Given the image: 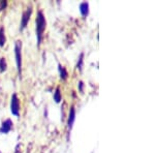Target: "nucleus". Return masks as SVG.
Wrapping results in <instances>:
<instances>
[{
	"mask_svg": "<svg viewBox=\"0 0 155 153\" xmlns=\"http://www.w3.org/2000/svg\"><path fill=\"white\" fill-rule=\"evenodd\" d=\"M36 30H37V35H38V42H41V35L44 33V30L46 28V21H45L44 15L41 12H39L37 14V19H36Z\"/></svg>",
	"mask_w": 155,
	"mask_h": 153,
	"instance_id": "obj_1",
	"label": "nucleus"
},
{
	"mask_svg": "<svg viewBox=\"0 0 155 153\" xmlns=\"http://www.w3.org/2000/svg\"><path fill=\"white\" fill-rule=\"evenodd\" d=\"M16 57H17V65H18V71H19V74L21 75L22 61H21V46H20V42H17V45H16Z\"/></svg>",
	"mask_w": 155,
	"mask_h": 153,
	"instance_id": "obj_2",
	"label": "nucleus"
},
{
	"mask_svg": "<svg viewBox=\"0 0 155 153\" xmlns=\"http://www.w3.org/2000/svg\"><path fill=\"white\" fill-rule=\"evenodd\" d=\"M12 112L16 115L19 114V99L16 94H14L12 97Z\"/></svg>",
	"mask_w": 155,
	"mask_h": 153,
	"instance_id": "obj_3",
	"label": "nucleus"
},
{
	"mask_svg": "<svg viewBox=\"0 0 155 153\" xmlns=\"http://www.w3.org/2000/svg\"><path fill=\"white\" fill-rule=\"evenodd\" d=\"M30 15H31V8H28V11H27L26 12H24V14H23V21H22V29L26 27L27 22H28V20H29Z\"/></svg>",
	"mask_w": 155,
	"mask_h": 153,
	"instance_id": "obj_4",
	"label": "nucleus"
},
{
	"mask_svg": "<svg viewBox=\"0 0 155 153\" xmlns=\"http://www.w3.org/2000/svg\"><path fill=\"white\" fill-rule=\"evenodd\" d=\"M5 44V36H4V29L0 28V47H3Z\"/></svg>",
	"mask_w": 155,
	"mask_h": 153,
	"instance_id": "obj_5",
	"label": "nucleus"
},
{
	"mask_svg": "<svg viewBox=\"0 0 155 153\" xmlns=\"http://www.w3.org/2000/svg\"><path fill=\"white\" fill-rule=\"evenodd\" d=\"M6 69V63H5V60L4 58H1L0 59V71L3 72Z\"/></svg>",
	"mask_w": 155,
	"mask_h": 153,
	"instance_id": "obj_6",
	"label": "nucleus"
},
{
	"mask_svg": "<svg viewBox=\"0 0 155 153\" xmlns=\"http://www.w3.org/2000/svg\"><path fill=\"white\" fill-rule=\"evenodd\" d=\"M60 67V72H61V78H63V79H66L67 77V72H65V68L62 66H59Z\"/></svg>",
	"mask_w": 155,
	"mask_h": 153,
	"instance_id": "obj_7",
	"label": "nucleus"
},
{
	"mask_svg": "<svg viewBox=\"0 0 155 153\" xmlns=\"http://www.w3.org/2000/svg\"><path fill=\"white\" fill-rule=\"evenodd\" d=\"M56 101L59 102L60 101V94H59V89H57L56 91Z\"/></svg>",
	"mask_w": 155,
	"mask_h": 153,
	"instance_id": "obj_8",
	"label": "nucleus"
},
{
	"mask_svg": "<svg viewBox=\"0 0 155 153\" xmlns=\"http://www.w3.org/2000/svg\"><path fill=\"white\" fill-rule=\"evenodd\" d=\"M16 153H20V150L18 149V148H17V151H16Z\"/></svg>",
	"mask_w": 155,
	"mask_h": 153,
	"instance_id": "obj_9",
	"label": "nucleus"
}]
</instances>
